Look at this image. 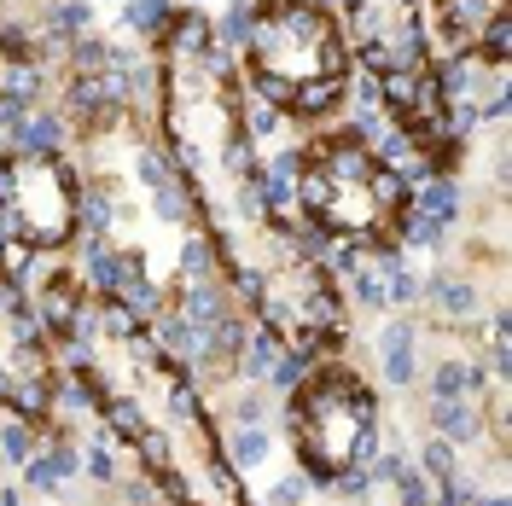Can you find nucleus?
I'll use <instances>...</instances> for the list:
<instances>
[{"instance_id":"obj_1","label":"nucleus","mask_w":512,"mask_h":506,"mask_svg":"<svg viewBox=\"0 0 512 506\" xmlns=\"http://www.w3.org/2000/svg\"><path fill=\"white\" fill-rule=\"evenodd\" d=\"M245 94L274 105L286 123H326L355 88L344 24L320 0H251V30L239 41Z\"/></svg>"},{"instance_id":"obj_2","label":"nucleus","mask_w":512,"mask_h":506,"mask_svg":"<svg viewBox=\"0 0 512 506\" xmlns=\"http://www.w3.org/2000/svg\"><path fill=\"white\" fill-rule=\"evenodd\" d=\"M408 216V181L361 140L350 123L320 128L297 146V222L315 239L344 251L396 245V227Z\"/></svg>"},{"instance_id":"obj_3","label":"nucleus","mask_w":512,"mask_h":506,"mask_svg":"<svg viewBox=\"0 0 512 506\" xmlns=\"http://www.w3.org/2000/svg\"><path fill=\"white\" fill-rule=\"evenodd\" d=\"M286 419L309 489H326V495L344 466H367V454L379 448V390L344 355L309 361L303 384L286 396Z\"/></svg>"},{"instance_id":"obj_4","label":"nucleus","mask_w":512,"mask_h":506,"mask_svg":"<svg viewBox=\"0 0 512 506\" xmlns=\"http://www.w3.org/2000/svg\"><path fill=\"white\" fill-rule=\"evenodd\" d=\"M82 175L64 152H0V245L30 256H59L76 245Z\"/></svg>"},{"instance_id":"obj_5","label":"nucleus","mask_w":512,"mask_h":506,"mask_svg":"<svg viewBox=\"0 0 512 506\" xmlns=\"http://www.w3.org/2000/svg\"><path fill=\"white\" fill-rule=\"evenodd\" d=\"M419 344H425V332H419L414 315H390L373 332V349H379V384L384 390H414L419 384Z\"/></svg>"},{"instance_id":"obj_6","label":"nucleus","mask_w":512,"mask_h":506,"mask_svg":"<svg viewBox=\"0 0 512 506\" xmlns=\"http://www.w3.org/2000/svg\"><path fill=\"white\" fill-rule=\"evenodd\" d=\"M419 303H431V315L443 320V326H472L483 309V291L472 274H460V268H437V274H425L419 280Z\"/></svg>"},{"instance_id":"obj_7","label":"nucleus","mask_w":512,"mask_h":506,"mask_svg":"<svg viewBox=\"0 0 512 506\" xmlns=\"http://www.w3.org/2000/svg\"><path fill=\"white\" fill-rule=\"evenodd\" d=\"M425 425H431V437H443V443L472 448V443H483V402L425 396Z\"/></svg>"},{"instance_id":"obj_8","label":"nucleus","mask_w":512,"mask_h":506,"mask_svg":"<svg viewBox=\"0 0 512 506\" xmlns=\"http://www.w3.org/2000/svg\"><path fill=\"white\" fill-rule=\"evenodd\" d=\"M489 373L478 367V355H448L425 373V396H454V402H483Z\"/></svg>"},{"instance_id":"obj_9","label":"nucleus","mask_w":512,"mask_h":506,"mask_svg":"<svg viewBox=\"0 0 512 506\" xmlns=\"http://www.w3.org/2000/svg\"><path fill=\"white\" fill-rule=\"evenodd\" d=\"M408 210L454 227L460 216H466V198H460V187H454V175H419V181H408Z\"/></svg>"},{"instance_id":"obj_10","label":"nucleus","mask_w":512,"mask_h":506,"mask_svg":"<svg viewBox=\"0 0 512 506\" xmlns=\"http://www.w3.org/2000/svg\"><path fill=\"white\" fill-rule=\"evenodd\" d=\"M64 140H70V123H64V111H53V99L35 105L30 117L6 134V146H18V152H64Z\"/></svg>"},{"instance_id":"obj_11","label":"nucleus","mask_w":512,"mask_h":506,"mask_svg":"<svg viewBox=\"0 0 512 506\" xmlns=\"http://www.w3.org/2000/svg\"><path fill=\"white\" fill-rule=\"evenodd\" d=\"M268 390L262 384H239V379H227V396H222V408H216V419H227V431L233 425H274L268 419Z\"/></svg>"},{"instance_id":"obj_12","label":"nucleus","mask_w":512,"mask_h":506,"mask_svg":"<svg viewBox=\"0 0 512 506\" xmlns=\"http://www.w3.org/2000/svg\"><path fill=\"white\" fill-rule=\"evenodd\" d=\"M222 454H227V466H233V472H256V466L274 454V437H268V425H233Z\"/></svg>"},{"instance_id":"obj_13","label":"nucleus","mask_w":512,"mask_h":506,"mask_svg":"<svg viewBox=\"0 0 512 506\" xmlns=\"http://www.w3.org/2000/svg\"><path fill=\"white\" fill-rule=\"evenodd\" d=\"M175 6H181V0H128V6H123V24H128L134 35H140L146 47H158V35L169 30Z\"/></svg>"},{"instance_id":"obj_14","label":"nucleus","mask_w":512,"mask_h":506,"mask_svg":"<svg viewBox=\"0 0 512 506\" xmlns=\"http://www.w3.org/2000/svg\"><path fill=\"white\" fill-rule=\"evenodd\" d=\"M414 466H419L425 483H448V477H460V448L443 443V437H425L419 454H414Z\"/></svg>"},{"instance_id":"obj_15","label":"nucleus","mask_w":512,"mask_h":506,"mask_svg":"<svg viewBox=\"0 0 512 506\" xmlns=\"http://www.w3.org/2000/svg\"><path fill=\"white\" fill-rule=\"evenodd\" d=\"M35 443H41V425L18 419V413L0 419V460H6V466H24V460L35 454Z\"/></svg>"},{"instance_id":"obj_16","label":"nucleus","mask_w":512,"mask_h":506,"mask_svg":"<svg viewBox=\"0 0 512 506\" xmlns=\"http://www.w3.org/2000/svg\"><path fill=\"white\" fill-rule=\"evenodd\" d=\"M384 303L390 309H419V274L408 268V262H396V268H384Z\"/></svg>"},{"instance_id":"obj_17","label":"nucleus","mask_w":512,"mask_h":506,"mask_svg":"<svg viewBox=\"0 0 512 506\" xmlns=\"http://www.w3.org/2000/svg\"><path fill=\"white\" fill-rule=\"evenodd\" d=\"M489 379L495 384H507V373H512V332H507V315H495L489 320Z\"/></svg>"},{"instance_id":"obj_18","label":"nucleus","mask_w":512,"mask_h":506,"mask_svg":"<svg viewBox=\"0 0 512 506\" xmlns=\"http://www.w3.org/2000/svg\"><path fill=\"white\" fill-rule=\"evenodd\" d=\"M303 501H309V477L303 472H286L262 489V506H303Z\"/></svg>"},{"instance_id":"obj_19","label":"nucleus","mask_w":512,"mask_h":506,"mask_svg":"<svg viewBox=\"0 0 512 506\" xmlns=\"http://www.w3.org/2000/svg\"><path fill=\"white\" fill-rule=\"evenodd\" d=\"M390 489H396V501H402V506H431V483L419 477L414 460H408V466L396 472V483H390Z\"/></svg>"},{"instance_id":"obj_20","label":"nucleus","mask_w":512,"mask_h":506,"mask_svg":"<svg viewBox=\"0 0 512 506\" xmlns=\"http://www.w3.org/2000/svg\"><path fill=\"white\" fill-rule=\"evenodd\" d=\"M466 506H507V495H501V489H495V495H472Z\"/></svg>"},{"instance_id":"obj_21","label":"nucleus","mask_w":512,"mask_h":506,"mask_svg":"<svg viewBox=\"0 0 512 506\" xmlns=\"http://www.w3.org/2000/svg\"><path fill=\"white\" fill-rule=\"evenodd\" d=\"M192 6H198V0H192Z\"/></svg>"}]
</instances>
